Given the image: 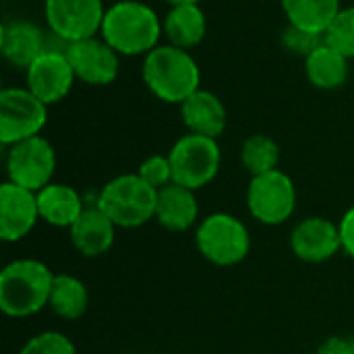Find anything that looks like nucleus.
I'll use <instances>...</instances> for the list:
<instances>
[{"label":"nucleus","mask_w":354,"mask_h":354,"mask_svg":"<svg viewBox=\"0 0 354 354\" xmlns=\"http://www.w3.org/2000/svg\"><path fill=\"white\" fill-rule=\"evenodd\" d=\"M164 23L141 0H118L106 8L100 35L120 56H147L160 46Z\"/></svg>","instance_id":"f257e3e1"},{"label":"nucleus","mask_w":354,"mask_h":354,"mask_svg":"<svg viewBox=\"0 0 354 354\" xmlns=\"http://www.w3.org/2000/svg\"><path fill=\"white\" fill-rule=\"evenodd\" d=\"M141 77L145 87L166 104H183L201 89V71L189 50L160 44L143 56Z\"/></svg>","instance_id":"f03ea898"},{"label":"nucleus","mask_w":354,"mask_h":354,"mask_svg":"<svg viewBox=\"0 0 354 354\" xmlns=\"http://www.w3.org/2000/svg\"><path fill=\"white\" fill-rule=\"evenodd\" d=\"M52 270L37 259L10 261L0 272V309L8 317H31L50 305Z\"/></svg>","instance_id":"7ed1b4c3"},{"label":"nucleus","mask_w":354,"mask_h":354,"mask_svg":"<svg viewBox=\"0 0 354 354\" xmlns=\"http://www.w3.org/2000/svg\"><path fill=\"white\" fill-rule=\"evenodd\" d=\"M158 189L149 187L137 172L118 174L108 180L95 205L114 222L116 228H141L149 220H156Z\"/></svg>","instance_id":"20e7f679"},{"label":"nucleus","mask_w":354,"mask_h":354,"mask_svg":"<svg viewBox=\"0 0 354 354\" xmlns=\"http://www.w3.org/2000/svg\"><path fill=\"white\" fill-rule=\"evenodd\" d=\"M195 245L209 263L232 268L247 259L251 251V232L236 216L218 212L199 222Z\"/></svg>","instance_id":"39448f33"},{"label":"nucleus","mask_w":354,"mask_h":354,"mask_svg":"<svg viewBox=\"0 0 354 354\" xmlns=\"http://www.w3.org/2000/svg\"><path fill=\"white\" fill-rule=\"evenodd\" d=\"M174 183L199 191L207 187L220 172L222 149L218 139L187 133L168 151Z\"/></svg>","instance_id":"423d86ee"},{"label":"nucleus","mask_w":354,"mask_h":354,"mask_svg":"<svg viewBox=\"0 0 354 354\" xmlns=\"http://www.w3.org/2000/svg\"><path fill=\"white\" fill-rule=\"evenodd\" d=\"M48 122V106L27 87H4L0 91V143L10 147L37 137Z\"/></svg>","instance_id":"0eeeda50"},{"label":"nucleus","mask_w":354,"mask_h":354,"mask_svg":"<svg viewBox=\"0 0 354 354\" xmlns=\"http://www.w3.org/2000/svg\"><path fill=\"white\" fill-rule=\"evenodd\" d=\"M247 207L249 214L266 226L286 222L297 207V187L292 178L280 168L251 176L247 187Z\"/></svg>","instance_id":"6e6552de"},{"label":"nucleus","mask_w":354,"mask_h":354,"mask_svg":"<svg viewBox=\"0 0 354 354\" xmlns=\"http://www.w3.org/2000/svg\"><path fill=\"white\" fill-rule=\"evenodd\" d=\"M54 172L56 151L46 137L37 135L8 147L6 174L10 183L37 193L52 183Z\"/></svg>","instance_id":"1a4fd4ad"},{"label":"nucleus","mask_w":354,"mask_h":354,"mask_svg":"<svg viewBox=\"0 0 354 354\" xmlns=\"http://www.w3.org/2000/svg\"><path fill=\"white\" fill-rule=\"evenodd\" d=\"M104 15V0H44L48 31L66 44L100 35Z\"/></svg>","instance_id":"9d476101"},{"label":"nucleus","mask_w":354,"mask_h":354,"mask_svg":"<svg viewBox=\"0 0 354 354\" xmlns=\"http://www.w3.org/2000/svg\"><path fill=\"white\" fill-rule=\"evenodd\" d=\"M77 77L66 56V50H46L25 68V87L46 106L62 102Z\"/></svg>","instance_id":"9b49d317"},{"label":"nucleus","mask_w":354,"mask_h":354,"mask_svg":"<svg viewBox=\"0 0 354 354\" xmlns=\"http://www.w3.org/2000/svg\"><path fill=\"white\" fill-rule=\"evenodd\" d=\"M66 56L75 77L87 85H110L120 73V54L102 35L68 44Z\"/></svg>","instance_id":"f8f14e48"},{"label":"nucleus","mask_w":354,"mask_h":354,"mask_svg":"<svg viewBox=\"0 0 354 354\" xmlns=\"http://www.w3.org/2000/svg\"><path fill=\"white\" fill-rule=\"evenodd\" d=\"M290 251L305 263H326L344 251L340 226L322 216L305 218L290 232Z\"/></svg>","instance_id":"ddd939ff"},{"label":"nucleus","mask_w":354,"mask_h":354,"mask_svg":"<svg viewBox=\"0 0 354 354\" xmlns=\"http://www.w3.org/2000/svg\"><path fill=\"white\" fill-rule=\"evenodd\" d=\"M39 207L37 193L19 187L10 180L0 187V239L4 243H17L25 239L37 224Z\"/></svg>","instance_id":"4468645a"},{"label":"nucleus","mask_w":354,"mask_h":354,"mask_svg":"<svg viewBox=\"0 0 354 354\" xmlns=\"http://www.w3.org/2000/svg\"><path fill=\"white\" fill-rule=\"evenodd\" d=\"M48 33L25 19H12L2 25L0 31V50L2 56L19 68H27L35 58L46 52Z\"/></svg>","instance_id":"2eb2a0df"},{"label":"nucleus","mask_w":354,"mask_h":354,"mask_svg":"<svg viewBox=\"0 0 354 354\" xmlns=\"http://www.w3.org/2000/svg\"><path fill=\"white\" fill-rule=\"evenodd\" d=\"M68 234L79 255L93 259L112 249L116 239V226L97 205H89L68 228Z\"/></svg>","instance_id":"dca6fc26"},{"label":"nucleus","mask_w":354,"mask_h":354,"mask_svg":"<svg viewBox=\"0 0 354 354\" xmlns=\"http://www.w3.org/2000/svg\"><path fill=\"white\" fill-rule=\"evenodd\" d=\"M180 118L189 133L218 139L228 124L224 102L209 89H197L180 104Z\"/></svg>","instance_id":"f3484780"},{"label":"nucleus","mask_w":354,"mask_h":354,"mask_svg":"<svg viewBox=\"0 0 354 354\" xmlns=\"http://www.w3.org/2000/svg\"><path fill=\"white\" fill-rule=\"evenodd\" d=\"M199 201L193 189L178 183H170L158 189L156 199V220L162 228L170 232H185L197 224Z\"/></svg>","instance_id":"a211bd4d"},{"label":"nucleus","mask_w":354,"mask_h":354,"mask_svg":"<svg viewBox=\"0 0 354 354\" xmlns=\"http://www.w3.org/2000/svg\"><path fill=\"white\" fill-rule=\"evenodd\" d=\"M37 207L39 218L54 228H71L85 209L81 195L62 183H50L37 191Z\"/></svg>","instance_id":"6ab92c4d"},{"label":"nucleus","mask_w":354,"mask_h":354,"mask_svg":"<svg viewBox=\"0 0 354 354\" xmlns=\"http://www.w3.org/2000/svg\"><path fill=\"white\" fill-rule=\"evenodd\" d=\"M164 35L168 44L191 50L197 48L207 33V19L199 4H174L164 17Z\"/></svg>","instance_id":"aec40b11"},{"label":"nucleus","mask_w":354,"mask_h":354,"mask_svg":"<svg viewBox=\"0 0 354 354\" xmlns=\"http://www.w3.org/2000/svg\"><path fill=\"white\" fill-rule=\"evenodd\" d=\"M305 75L313 87L334 91L348 81L351 60L326 41L305 58Z\"/></svg>","instance_id":"412c9836"},{"label":"nucleus","mask_w":354,"mask_h":354,"mask_svg":"<svg viewBox=\"0 0 354 354\" xmlns=\"http://www.w3.org/2000/svg\"><path fill=\"white\" fill-rule=\"evenodd\" d=\"M280 6L288 25L315 35H326L342 8L340 0H280Z\"/></svg>","instance_id":"4be33fe9"},{"label":"nucleus","mask_w":354,"mask_h":354,"mask_svg":"<svg viewBox=\"0 0 354 354\" xmlns=\"http://www.w3.org/2000/svg\"><path fill=\"white\" fill-rule=\"evenodd\" d=\"M89 307V292L83 280L71 274H56L50 295V309L54 315L75 322L85 315Z\"/></svg>","instance_id":"5701e85b"},{"label":"nucleus","mask_w":354,"mask_h":354,"mask_svg":"<svg viewBox=\"0 0 354 354\" xmlns=\"http://www.w3.org/2000/svg\"><path fill=\"white\" fill-rule=\"evenodd\" d=\"M241 162H243V168L251 176H259V174L278 170V164H280V145L270 135H261V133L251 135V137H247L243 141Z\"/></svg>","instance_id":"b1692460"},{"label":"nucleus","mask_w":354,"mask_h":354,"mask_svg":"<svg viewBox=\"0 0 354 354\" xmlns=\"http://www.w3.org/2000/svg\"><path fill=\"white\" fill-rule=\"evenodd\" d=\"M326 41L342 52L348 60L354 58V6L340 8L336 19L326 31Z\"/></svg>","instance_id":"393cba45"},{"label":"nucleus","mask_w":354,"mask_h":354,"mask_svg":"<svg viewBox=\"0 0 354 354\" xmlns=\"http://www.w3.org/2000/svg\"><path fill=\"white\" fill-rule=\"evenodd\" d=\"M19 354H77V348L62 332L48 330L29 338Z\"/></svg>","instance_id":"a878e982"},{"label":"nucleus","mask_w":354,"mask_h":354,"mask_svg":"<svg viewBox=\"0 0 354 354\" xmlns=\"http://www.w3.org/2000/svg\"><path fill=\"white\" fill-rule=\"evenodd\" d=\"M137 174L153 189H162L170 183H174V176H172V164H170V158L168 156H149L141 162Z\"/></svg>","instance_id":"bb28decb"},{"label":"nucleus","mask_w":354,"mask_h":354,"mask_svg":"<svg viewBox=\"0 0 354 354\" xmlns=\"http://www.w3.org/2000/svg\"><path fill=\"white\" fill-rule=\"evenodd\" d=\"M282 44L288 52L307 58L313 50H317L322 44H326V35H315V33L303 31L299 27L286 25V29L282 31Z\"/></svg>","instance_id":"cd10ccee"},{"label":"nucleus","mask_w":354,"mask_h":354,"mask_svg":"<svg viewBox=\"0 0 354 354\" xmlns=\"http://www.w3.org/2000/svg\"><path fill=\"white\" fill-rule=\"evenodd\" d=\"M317 354H354V338L332 336L319 344Z\"/></svg>","instance_id":"c85d7f7f"},{"label":"nucleus","mask_w":354,"mask_h":354,"mask_svg":"<svg viewBox=\"0 0 354 354\" xmlns=\"http://www.w3.org/2000/svg\"><path fill=\"white\" fill-rule=\"evenodd\" d=\"M340 234H342V249L346 255L354 259V205L340 220Z\"/></svg>","instance_id":"c756f323"},{"label":"nucleus","mask_w":354,"mask_h":354,"mask_svg":"<svg viewBox=\"0 0 354 354\" xmlns=\"http://www.w3.org/2000/svg\"><path fill=\"white\" fill-rule=\"evenodd\" d=\"M170 6H174V4H199V0H166Z\"/></svg>","instance_id":"7c9ffc66"}]
</instances>
